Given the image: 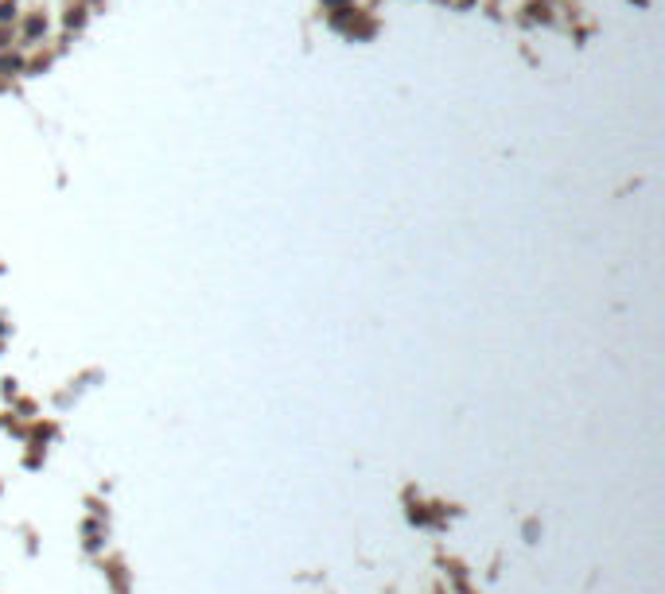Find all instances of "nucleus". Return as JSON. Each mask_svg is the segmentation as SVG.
I'll use <instances>...</instances> for the list:
<instances>
[{"label": "nucleus", "instance_id": "1", "mask_svg": "<svg viewBox=\"0 0 665 594\" xmlns=\"http://www.w3.org/2000/svg\"><path fill=\"white\" fill-rule=\"evenodd\" d=\"M327 4H335V8H339V4H347V0H327Z\"/></svg>", "mask_w": 665, "mask_h": 594}]
</instances>
